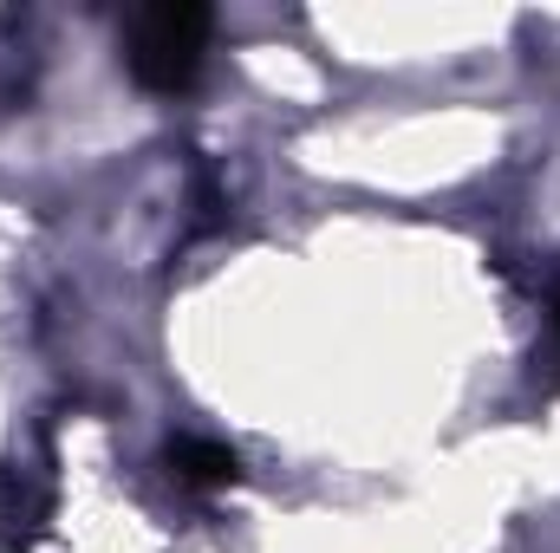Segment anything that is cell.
Masks as SVG:
<instances>
[{
    "label": "cell",
    "mask_w": 560,
    "mask_h": 553,
    "mask_svg": "<svg viewBox=\"0 0 560 553\" xmlns=\"http://www.w3.org/2000/svg\"><path fill=\"white\" fill-rule=\"evenodd\" d=\"M170 475L183 489H196V495H215V489H229L242 475V456L229 443H209V436H176L170 443Z\"/></svg>",
    "instance_id": "cell-2"
},
{
    "label": "cell",
    "mask_w": 560,
    "mask_h": 553,
    "mask_svg": "<svg viewBox=\"0 0 560 553\" xmlns=\"http://www.w3.org/2000/svg\"><path fill=\"white\" fill-rule=\"evenodd\" d=\"M555 339H560V286H555Z\"/></svg>",
    "instance_id": "cell-3"
},
{
    "label": "cell",
    "mask_w": 560,
    "mask_h": 553,
    "mask_svg": "<svg viewBox=\"0 0 560 553\" xmlns=\"http://www.w3.org/2000/svg\"><path fill=\"white\" fill-rule=\"evenodd\" d=\"M209 33H215V13L209 7H189V0H163V7H143L125 26V66L143 92L156 98H176L202 79V59H209Z\"/></svg>",
    "instance_id": "cell-1"
}]
</instances>
